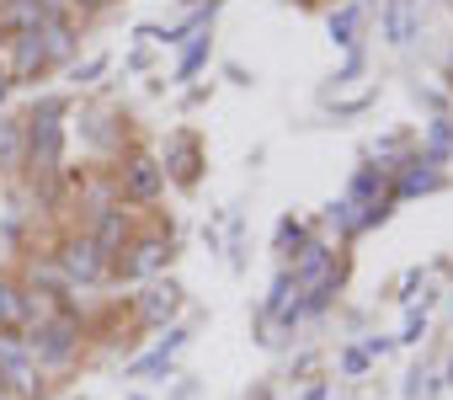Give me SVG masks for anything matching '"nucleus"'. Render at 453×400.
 <instances>
[{
  "label": "nucleus",
  "mask_w": 453,
  "mask_h": 400,
  "mask_svg": "<svg viewBox=\"0 0 453 400\" xmlns=\"http://www.w3.org/2000/svg\"><path fill=\"white\" fill-rule=\"evenodd\" d=\"M33 320V294L12 278H0V331H17Z\"/></svg>",
  "instance_id": "nucleus-7"
},
{
  "label": "nucleus",
  "mask_w": 453,
  "mask_h": 400,
  "mask_svg": "<svg viewBox=\"0 0 453 400\" xmlns=\"http://www.w3.org/2000/svg\"><path fill=\"white\" fill-rule=\"evenodd\" d=\"M38 43H43V54H49V65H54V59H65V54L75 49V43H70V27H65L59 17H49V22L38 27Z\"/></svg>",
  "instance_id": "nucleus-13"
},
{
  "label": "nucleus",
  "mask_w": 453,
  "mask_h": 400,
  "mask_svg": "<svg viewBox=\"0 0 453 400\" xmlns=\"http://www.w3.org/2000/svg\"><path fill=\"white\" fill-rule=\"evenodd\" d=\"M203 49H208V43H192V54L181 59V75H192V70H197V59H203Z\"/></svg>",
  "instance_id": "nucleus-17"
},
{
  "label": "nucleus",
  "mask_w": 453,
  "mask_h": 400,
  "mask_svg": "<svg viewBox=\"0 0 453 400\" xmlns=\"http://www.w3.org/2000/svg\"><path fill=\"white\" fill-rule=\"evenodd\" d=\"M27 155V134L17 123H0V171H17Z\"/></svg>",
  "instance_id": "nucleus-12"
},
{
  "label": "nucleus",
  "mask_w": 453,
  "mask_h": 400,
  "mask_svg": "<svg viewBox=\"0 0 453 400\" xmlns=\"http://www.w3.org/2000/svg\"><path fill=\"white\" fill-rule=\"evenodd\" d=\"M176 315V294L171 288H150L144 299H139V320L144 326H160V320H171Z\"/></svg>",
  "instance_id": "nucleus-11"
},
{
  "label": "nucleus",
  "mask_w": 453,
  "mask_h": 400,
  "mask_svg": "<svg viewBox=\"0 0 453 400\" xmlns=\"http://www.w3.org/2000/svg\"><path fill=\"white\" fill-rule=\"evenodd\" d=\"M160 262H165V241H160V235H150V241H139V246L123 257V278H150Z\"/></svg>",
  "instance_id": "nucleus-9"
},
{
  "label": "nucleus",
  "mask_w": 453,
  "mask_h": 400,
  "mask_svg": "<svg viewBox=\"0 0 453 400\" xmlns=\"http://www.w3.org/2000/svg\"><path fill=\"white\" fill-rule=\"evenodd\" d=\"M59 273H65V283H102L112 273V257L91 235H75L59 246Z\"/></svg>",
  "instance_id": "nucleus-4"
},
{
  "label": "nucleus",
  "mask_w": 453,
  "mask_h": 400,
  "mask_svg": "<svg viewBox=\"0 0 453 400\" xmlns=\"http://www.w3.org/2000/svg\"><path fill=\"white\" fill-rule=\"evenodd\" d=\"M70 6H107V0H70Z\"/></svg>",
  "instance_id": "nucleus-19"
},
{
  "label": "nucleus",
  "mask_w": 453,
  "mask_h": 400,
  "mask_svg": "<svg viewBox=\"0 0 453 400\" xmlns=\"http://www.w3.org/2000/svg\"><path fill=\"white\" fill-rule=\"evenodd\" d=\"M27 347H33V363H43V368H70L75 352H81V326H75L70 315H49V320H38V336H33Z\"/></svg>",
  "instance_id": "nucleus-2"
},
{
  "label": "nucleus",
  "mask_w": 453,
  "mask_h": 400,
  "mask_svg": "<svg viewBox=\"0 0 453 400\" xmlns=\"http://www.w3.org/2000/svg\"><path fill=\"white\" fill-rule=\"evenodd\" d=\"M0 6H12V0H0Z\"/></svg>",
  "instance_id": "nucleus-20"
},
{
  "label": "nucleus",
  "mask_w": 453,
  "mask_h": 400,
  "mask_svg": "<svg viewBox=\"0 0 453 400\" xmlns=\"http://www.w3.org/2000/svg\"><path fill=\"white\" fill-rule=\"evenodd\" d=\"M6 91H12V70L0 65V102H6Z\"/></svg>",
  "instance_id": "nucleus-18"
},
{
  "label": "nucleus",
  "mask_w": 453,
  "mask_h": 400,
  "mask_svg": "<svg viewBox=\"0 0 453 400\" xmlns=\"http://www.w3.org/2000/svg\"><path fill=\"white\" fill-rule=\"evenodd\" d=\"M91 225H96V230H91V241H96L107 257H118V251L134 241V225H128V214H123V209H107V214H96Z\"/></svg>",
  "instance_id": "nucleus-6"
},
{
  "label": "nucleus",
  "mask_w": 453,
  "mask_h": 400,
  "mask_svg": "<svg viewBox=\"0 0 453 400\" xmlns=\"http://www.w3.org/2000/svg\"><path fill=\"white\" fill-rule=\"evenodd\" d=\"M448 150H453V123H432L426 128V160L437 165V160H448Z\"/></svg>",
  "instance_id": "nucleus-14"
},
{
  "label": "nucleus",
  "mask_w": 453,
  "mask_h": 400,
  "mask_svg": "<svg viewBox=\"0 0 453 400\" xmlns=\"http://www.w3.org/2000/svg\"><path fill=\"white\" fill-rule=\"evenodd\" d=\"M59 118H65V102L59 96H43L38 107H33V134H27V160H33V176L43 171V176H54L59 171V150H65V128H59Z\"/></svg>",
  "instance_id": "nucleus-1"
},
{
  "label": "nucleus",
  "mask_w": 453,
  "mask_h": 400,
  "mask_svg": "<svg viewBox=\"0 0 453 400\" xmlns=\"http://www.w3.org/2000/svg\"><path fill=\"white\" fill-rule=\"evenodd\" d=\"M448 379H453V368H448Z\"/></svg>",
  "instance_id": "nucleus-21"
},
{
  "label": "nucleus",
  "mask_w": 453,
  "mask_h": 400,
  "mask_svg": "<svg viewBox=\"0 0 453 400\" xmlns=\"http://www.w3.org/2000/svg\"><path fill=\"white\" fill-rule=\"evenodd\" d=\"M171 165H176V171H181V181H187V171L197 165V144H192V139H181V144H176V155L165 160V171H171Z\"/></svg>",
  "instance_id": "nucleus-15"
},
{
  "label": "nucleus",
  "mask_w": 453,
  "mask_h": 400,
  "mask_svg": "<svg viewBox=\"0 0 453 400\" xmlns=\"http://www.w3.org/2000/svg\"><path fill=\"white\" fill-rule=\"evenodd\" d=\"M432 187H437V165H432V160H411V165L400 171V187H395V192L411 197V192H432Z\"/></svg>",
  "instance_id": "nucleus-10"
},
{
  "label": "nucleus",
  "mask_w": 453,
  "mask_h": 400,
  "mask_svg": "<svg viewBox=\"0 0 453 400\" xmlns=\"http://www.w3.org/2000/svg\"><path fill=\"white\" fill-rule=\"evenodd\" d=\"M160 187H165V176H160V160L155 155H128V165H123V176H118V192L123 197H134V204H155L160 197Z\"/></svg>",
  "instance_id": "nucleus-5"
},
{
  "label": "nucleus",
  "mask_w": 453,
  "mask_h": 400,
  "mask_svg": "<svg viewBox=\"0 0 453 400\" xmlns=\"http://www.w3.org/2000/svg\"><path fill=\"white\" fill-rule=\"evenodd\" d=\"M0 389L38 395V363H33V347L17 331H0Z\"/></svg>",
  "instance_id": "nucleus-3"
},
{
  "label": "nucleus",
  "mask_w": 453,
  "mask_h": 400,
  "mask_svg": "<svg viewBox=\"0 0 453 400\" xmlns=\"http://www.w3.org/2000/svg\"><path fill=\"white\" fill-rule=\"evenodd\" d=\"M49 65V54H43V43H38V33H22L17 38V49H12V81H27V75H38Z\"/></svg>",
  "instance_id": "nucleus-8"
},
{
  "label": "nucleus",
  "mask_w": 453,
  "mask_h": 400,
  "mask_svg": "<svg viewBox=\"0 0 453 400\" xmlns=\"http://www.w3.org/2000/svg\"><path fill=\"white\" fill-rule=\"evenodd\" d=\"M352 27H357V6H347L342 17H331V38L336 43H352Z\"/></svg>",
  "instance_id": "nucleus-16"
}]
</instances>
